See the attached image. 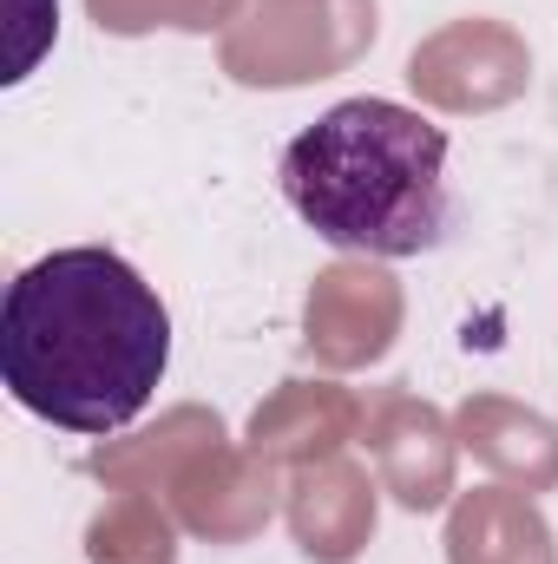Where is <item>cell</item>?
I'll return each mask as SVG.
<instances>
[{"instance_id":"5","label":"cell","mask_w":558,"mask_h":564,"mask_svg":"<svg viewBox=\"0 0 558 564\" xmlns=\"http://www.w3.org/2000/svg\"><path fill=\"white\" fill-rule=\"evenodd\" d=\"M375 459H382V473H388V486L408 512H433L447 499L453 453H447V426H440L433 408L388 401L382 421H375Z\"/></svg>"},{"instance_id":"2","label":"cell","mask_w":558,"mask_h":564,"mask_svg":"<svg viewBox=\"0 0 558 564\" xmlns=\"http://www.w3.org/2000/svg\"><path fill=\"white\" fill-rule=\"evenodd\" d=\"M289 210L348 257H420L447 237V132L395 99H342L282 144Z\"/></svg>"},{"instance_id":"4","label":"cell","mask_w":558,"mask_h":564,"mask_svg":"<svg viewBox=\"0 0 558 564\" xmlns=\"http://www.w3.org/2000/svg\"><path fill=\"white\" fill-rule=\"evenodd\" d=\"M289 525H296V545L322 564H348L362 552V539L375 532V486L342 466V459H322L296 479V499H289Z\"/></svg>"},{"instance_id":"1","label":"cell","mask_w":558,"mask_h":564,"mask_svg":"<svg viewBox=\"0 0 558 564\" xmlns=\"http://www.w3.org/2000/svg\"><path fill=\"white\" fill-rule=\"evenodd\" d=\"M171 368V308L106 243H73L7 282L0 381L46 426L106 440L151 408Z\"/></svg>"},{"instance_id":"7","label":"cell","mask_w":558,"mask_h":564,"mask_svg":"<svg viewBox=\"0 0 558 564\" xmlns=\"http://www.w3.org/2000/svg\"><path fill=\"white\" fill-rule=\"evenodd\" d=\"M460 433H466V446H473L486 466L519 473L526 486L558 479V433L539 421V414H519V408H506V401H466V408H460Z\"/></svg>"},{"instance_id":"3","label":"cell","mask_w":558,"mask_h":564,"mask_svg":"<svg viewBox=\"0 0 558 564\" xmlns=\"http://www.w3.org/2000/svg\"><path fill=\"white\" fill-rule=\"evenodd\" d=\"M395 315H401V295L382 270H329L315 276V295H309V348L335 368L375 361L395 335Z\"/></svg>"},{"instance_id":"6","label":"cell","mask_w":558,"mask_h":564,"mask_svg":"<svg viewBox=\"0 0 558 564\" xmlns=\"http://www.w3.org/2000/svg\"><path fill=\"white\" fill-rule=\"evenodd\" d=\"M453 564H552L546 519L513 492H466L447 525Z\"/></svg>"}]
</instances>
